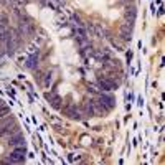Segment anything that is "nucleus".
Returning a JSON list of instances; mask_svg holds the SVG:
<instances>
[{"mask_svg": "<svg viewBox=\"0 0 165 165\" xmlns=\"http://www.w3.org/2000/svg\"><path fill=\"white\" fill-rule=\"evenodd\" d=\"M114 104H116V99L111 96V94H102V96H99V99H97L96 108H97V111L108 112L114 108Z\"/></svg>", "mask_w": 165, "mask_h": 165, "instance_id": "f257e3e1", "label": "nucleus"}, {"mask_svg": "<svg viewBox=\"0 0 165 165\" xmlns=\"http://www.w3.org/2000/svg\"><path fill=\"white\" fill-rule=\"evenodd\" d=\"M25 155H27V152H25V147H17L13 152H12V155L8 157V162H23L25 160Z\"/></svg>", "mask_w": 165, "mask_h": 165, "instance_id": "f03ea898", "label": "nucleus"}, {"mask_svg": "<svg viewBox=\"0 0 165 165\" xmlns=\"http://www.w3.org/2000/svg\"><path fill=\"white\" fill-rule=\"evenodd\" d=\"M8 144H10L12 147H25V137L20 132H17V134H13V136H10Z\"/></svg>", "mask_w": 165, "mask_h": 165, "instance_id": "7ed1b4c3", "label": "nucleus"}, {"mask_svg": "<svg viewBox=\"0 0 165 165\" xmlns=\"http://www.w3.org/2000/svg\"><path fill=\"white\" fill-rule=\"evenodd\" d=\"M40 17H41L43 23H51V22H53V12H51L50 8H45V10H41Z\"/></svg>", "mask_w": 165, "mask_h": 165, "instance_id": "20e7f679", "label": "nucleus"}, {"mask_svg": "<svg viewBox=\"0 0 165 165\" xmlns=\"http://www.w3.org/2000/svg\"><path fill=\"white\" fill-rule=\"evenodd\" d=\"M99 84H101V88H104L106 91H111L112 88H114V84H112L111 81H108V79H101Z\"/></svg>", "mask_w": 165, "mask_h": 165, "instance_id": "39448f33", "label": "nucleus"}, {"mask_svg": "<svg viewBox=\"0 0 165 165\" xmlns=\"http://www.w3.org/2000/svg\"><path fill=\"white\" fill-rule=\"evenodd\" d=\"M71 46H73L71 41H63V43H61V48H63L66 53H69V51H71Z\"/></svg>", "mask_w": 165, "mask_h": 165, "instance_id": "423d86ee", "label": "nucleus"}, {"mask_svg": "<svg viewBox=\"0 0 165 165\" xmlns=\"http://www.w3.org/2000/svg\"><path fill=\"white\" fill-rule=\"evenodd\" d=\"M69 117H73V119H79V117H81V114H79L78 109L74 111V108H73L71 111H69Z\"/></svg>", "mask_w": 165, "mask_h": 165, "instance_id": "0eeeda50", "label": "nucleus"}, {"mask_svg": "<svg viewBox=\"0 0 165 165\" xmlns=\"http://www.w3.org/2000/svg\"><path fill=\"white\" fill-rule=\"evenodd\" d=\"M84 109H86V114L88 116H93L94 114V108H93V104H89V102L86 104V108H84Z\"/></svg>", "mask_w": 165, "mask_h": 165, "instance_id": "6e6552de", "label": "nucleus"}, {"mask_svg": "<svg viewBox=\"0 0 165 165\" xmlns=\"http://www.w3.org/2000/svg\"><path fill=\"white\" fill-rule=\"evenodd\" d=\"M68 91H69L68 84H60V94H66Z\"/></svg>", "mask_w": 165, "mask_h": 165, "instance_id": "1a4fd4ad", "label": "nucleus"}, {"mask_svg": "<svg viewBox=\"0 0 165 165\" xmlns=\"http://www.w3.org/2000/svg\"><path fill=\"white\" fill-rule=\"evenodd\" d=\"M28 12H30V15H33V17H36V13H38L35 5H28Z\"/></svg>", "mask_w": 165, "mask_h": 165, "instance_id": "9d476101", "label": "nucleus"}, {"mask_svg": "<svg viewBox=\"0 0 165 165\" xmlns=\"http://www.w3.org/2000/svg\"><path fill=\"white\" fill-rule=\"evenodd\" d=\"M74 4L78 7H86V0H74Z\"/></svg>", "mask_w": 165, "mask_h": 165, "instance_id": "9b49d317", "label": "nucleus"}, {"mask_svg": "<svg viewBox=\"0 0 165 165\" xmlns=\"http://www.w3.org/2000/svg\"><path fill=\"white\" fill-rule=\"evenodd\" d=\"M82 144H84V145H89L91 139H89V137H82Z\"/></svg>", "mask_w": 165, "mask_h": 165, "instance_id": "f8f14e48", "label": "nucleus"}, {"mask_svg": "<svg viewBox=\"0 0 165 165\" xmlns=\"http://www.w3.org/2000/svg\"><path fill=\"white\" fill-rule=\"evenodd\" d=\"M117 17H119V12L117 10H112L111 12V18H117Z\"/></svg>", "mask_w": 165, "mask_h": 165, "instance_id": "ddd939ff", "label": "nucleus"}, {"mask_svg": "<svg viewBox=\"0 0 165 165\" xmlns=\"http://www.w3.org/2000/svg\"><path fill=\"white\" fill-rule=\"evenodd\" d=\"M68 33H69V32H68V28H61V32H60V35H61V36H63V35H68Z\"/></svg>", "mask_w": 165, "mask_h": 165, "instance_id": "4468645a", "label": "nucleus"}, {"mask_svg": "<svg viewBox=\"0 0 165 165\" xmlns=\"http://www.w3.org/2000/svg\"><path fill=\"white\" fill-rule=\"evenodd\" d=\"M0 106H4V101H2V99H0Z\"/></svg>", "mask_w": 165, "mask_h": 165, "instance_id": "2eb2a0df", "label": "nucleus"}, {"mask_svg": "<svg viewBox=\"0 0 165 165\" xmlns=\"http://www.w3.org/2000/svg\"><path fill=\"white\" fill-rule=\"evenodd\" d=\"M0 152H2V147H0Z\"/></svg>", "mask_w": 165, "mask_h": 165, "instance_id": "dca6fc26", "label": "nucleus"}]
</instances>
